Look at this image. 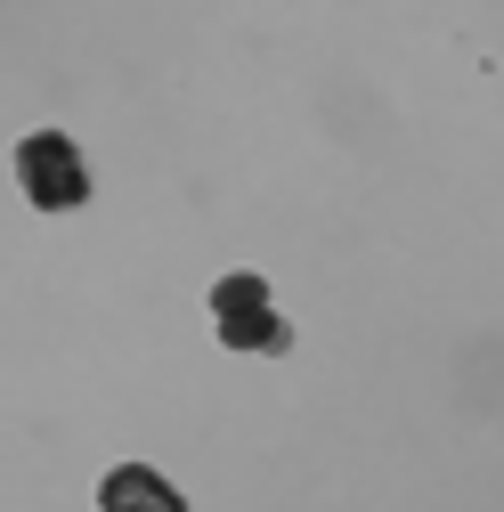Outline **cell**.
<instances>
[{
  "label": "cell",
  "mask_w": 504,
  "mask_h": 512,
  "mask_svg": "<svg viewBox=\"0 0 504 512\" xmlns=\"http://www.w3.org/2000/svg\"><path fill=\"white\" fill-rule=\"evenodd\" d=\"M17 179H25V196H33L41 212L90 204V163H82V147H74L66 131H33V139L17 147Z\"/></svg>",
  "instance_id": "1"
},
{
  "label": "cell",
  "mask_w": 504,
  "mask_h": 512,
  "mask_svg": "<svg viewBox=\"0 0 504 512\" xmlns=\"http://www.w3.org/2000/svg\"><path fill=\"white\" fill-rule=\"evenodd\" d=\"M212 334L228 350H285L293 342V326L277 317V301H269L261 277H220L212 285Z\"/></svg>",
  "instance_id": "2"
},
{
  "label": "cell",
  "mask_w": 504,
  "mask_h": 512,
  "mask_svg": "<svg viewBox=\"0 0 504 512\" xmlns=\"http://www.w3.org/2000/svg\"><path fill=\"white\" fill-rule=\"evenodd\" d=\"M98 504H106V512H187V496H179L163 472H147V464H122V472H106Z\"/></svg>",
  "instance_id": "3"
}]
</instances>
